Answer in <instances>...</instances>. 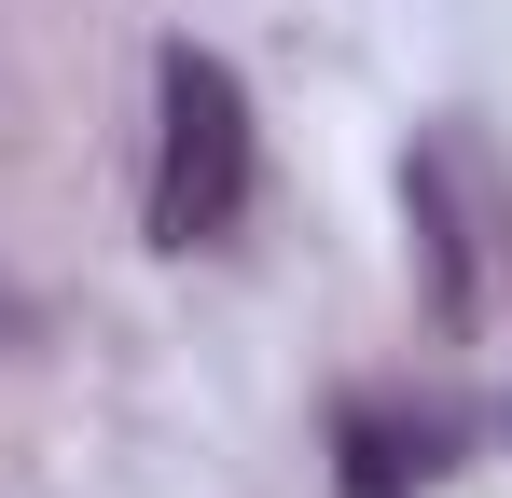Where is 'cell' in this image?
Wrapping results in <instances>:
<instances>
[{
  "label": "cell",
  "mask_w": 512,
  "mask_h": 498,
  "mask_svg": "<svg viewBox=\"0 0 512 498\" xmlns=\"http://www.w3.org/2000/svg\"><path fill=\"white\" fill-rule=\"evenodd\" d=\"M236 222H250V83L208 42H167L153 56V249L194 263Z\"/></svg>",
  "instance_id": "cell-1"
},
{
  "label": "cell",
  "mask_w": 512,
  "mask_h": 498,
  "mask_svg": "<svg viewBox=\"0 0 512 498\" xmlns=\"http://www.w3.org/2000/svg\"><path fill=\"white\" fill-rule=\"evenodd\" d=\"M333 485H346V498H416V485H429V429L346 402V415H333Z\"/></svg>",
  "instance_id": "cell-3"
},
{
  "label": "cell",
  "mask_w": 512,
  "mask_h": 498,
  "mask_svg": "<svg viewBox=\"0 0 512 498\" xmlns=\"http://www.w3.org/2000/svg\"><path fill=\"white\" fill-rule=\"evenodd\" d=\"M402 236H416V291L443 319V346H471L485 291H471V208H457V166L443 153H402Z\"/></svg>",
  "instance_id": "cell-2"
}]
</instances>
